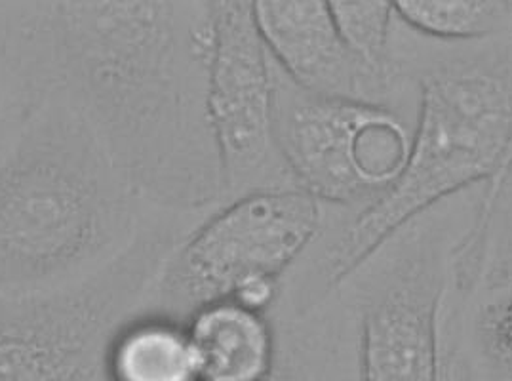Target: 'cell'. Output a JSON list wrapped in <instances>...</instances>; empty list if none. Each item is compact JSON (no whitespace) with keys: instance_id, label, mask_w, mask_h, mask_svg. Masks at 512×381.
Listing matches in <instances>:
<instances>
[{"instance_id":"cell-6","label":"cell","mask_w":512,"mask_h":381,"mask_svg":"<svg viewBox=\"0 0 512 381\" xmlns=\"http://www.w3.org/2000/svg\"><path fill=\"white\" fill-rule=\"evenodd\" d=\"M273 124L276 149L297 189L353 212L400 178L415 128L393 105L305 92L276 63Z\"/></svg>"},{"instance_id":"cell-7","label":"cell","mask_w":512,"mask_h":381,"mask_svg":"<svg viewBox=\"0 0 512 381\" xmlns=\"http://www.w3.org/2000/svg\"><path fill=\"white\" fill-rule=\"evenodd\" d=\"M429 210L351 277L360 381H440V315L450 282L446 225Z\"/></svg>"},{"instance_id":"cell-16","label":"cell","mask_w":512,"mask_h":381,"mask_svg":"<svg viewBox=\"0 0 512 381\" xmlns=\"http://www.w3.org/2000/svg\"><path fill=\"white\" fill-rule=\"evenodd\" d=\"M440 381H480L474 372L473 362L469 361L459 347H450L442 353V374Z\"/></svg>"},{"instance_id":"cell-9","label":"cell","mask_w":512,"mask_h":381,"mask_svg":"<svg viewBox=\"0 0 512 381\" xmlns=\"http://www.w3.org/2000/svg\"><path fill=\"white\" fill-rule=\"evenodd\" d=\"M254 18L269 56L297 88L394 107L402 84L377 77L356 58L335 25L328 0H257Z\"/></svg>"},{"instance_id":"cell-1","label":"cell","mask_w":512,"mask_h":381,"mask_svg":"<svg viewBox=\"0 0 512 381\" xmlns=\"http://www.w3.org/2000/svg\"><path fill=\"white\" fill-rule=\"evenodd\" d=\"M212 46L214 2H0V119L54 94L147 206L214 210Z\"/></svg>"},{"instance_id":"cell-14","label":"cell","mask_w":512,"mask_h":381,"mask_svg":"<svg viewBox=\"0 0 512 381\" xmlns=\"http://www.w3.org/2000/svg\"><path fill=\"white\" fill-rule=\"evenodd\" d=\"M330 10L349 50L385 81L402 84L404 69L394 58V2L334 0Z\"/></svg>"},{"instance_id":"cell-2","label":"cell","mask_w":512,"mask_h":381,"mask_svg":"<svg viewBox=\"0 0 512 381\" xmlns=\"http://www.w3.org/2000/svg\"><path fill=\"white\" fill-rule=\"evenodd\" d=\"M157 210L48 94L0 122V298L58 292L115 260Z\"/></svg>"},{"instance_id":"cell-5","label":"cell","mask_w":512,"mask_h":381,"mask_svg":"<svg viewBox=\"0 0 512 381\" xmlns=\"http://www.w3.org/2000/svg\"><path fill=\"white\" fill-rule=\"evenodd\" d=\"M324 208L297 187L261 189L214 208L179 242L139 313L187 324L257 277L284 281L318 241Z\"/></svg>"},{"instance_id":"cell-11","label":"cell","mask_w":512,"mask_h":381,"mask_svg":"<svg viewBox=\"0 0 512 381\" xmlns=\"http://www.w3.org/2000/svg\"><path fill=\"white\" fill-rule=\"evenodd\" d=\"M276 362L265 381H360L356 345L345 347V322L320 315V305L292 311L276 305Z\"/></svg>"},{"instance_id":"cell-8","label":"cell","mask_w":512,"mask_h":381,"mask_svg":"<svg viewBox=\"0 0 512 381\" xmlns=\"http://www.w3.org/2000/svg\"><path fill=\"white\" fill-rule=\"evenodd\" d=\"M273 113L275 63L259 35L254 2L216 0L208 117L223 202L261 189L296 187L276 149Z\"/></svg>"},{"instance_id":"cell-15","label":"cell","mask_w":512,"mask_h":381,"mask_svg":"<svg viewBox=\"0 0 512 381\" xmlns=\"http://www.w3.org/2000/svg\"><path fill=\"white\" fill-rule=\"evenodd\" d=\"M488 294L474 317V345L490 376L512 381V286Z\"/></svg>"},{"instance_id":"cell-10","label":"cell","mask_w":512,"mask_h":381,"mask_svg":"<svg viewBox=\"0 0 512 381\" xmlns=\"http://www.w3.org/2000/svg\"><path fill=\"white\" fill-rule=\"evenodd\" d=\"M187 330L200 381H265L275 368L271 315L254 313L235 301H217L197 311Z\"/></svg>"},{"instance_id":"cell-3","label":"cell","mask_w":512,"mask_h":381,"mask_svg":"<svg viewBox=\"0 0 512 381\" xmlns=\"http://www.w3.org/2000/svg\"><path fill=\"white\" fill-rule=\"evenodd\" d=\"M417 117L400 178L353 212L307 271L313 284L282 286V303L311 309L339 292L356 271L438 202L492 180L512 128V46L433 60L417 71Z\"/></svg>"},{"instance_id":"cell-4","label":"cell","mask_w":512,"mask_h":381,"mask_svg":"<svg viewBox=\"0 0 512 381\" xmlns=\"http://www.w3.org/2000/svg\"><path fill=\"white\" fill-rule=\"evenodd\" d=\"M200 214L157 212L90 279L50 294L0 298V381H105V349L141 305Z\"/></svg>"},{"instance_id":"cell-12","label":"cell","mask_w":512,"mask_h":381,"mask_svg":"<svg viewBox=\"0 0 512 381\" xmlns=\"http://www.w3.org/2000/svg\"><path fill=\"white\" fill-rule=\"evenodd\" d=\"M105 381H200L187 324L138 313L113 334L103 359Z\"/></svg>"},{"instance_id":"cell-13","label":"cell","mask_w":512,"mask_h":381,"mask_svg":"<svg viewBox=\"0 0 512 381\" xmlns=\"http://www.w3.org/2000/svg\"><path fill=\"white\" fill-rule=\"evenodd\" d=\"M394 16L421 37L440 42H476L512 31L507 0H396Z\"/></svg>"}]
</instances>
